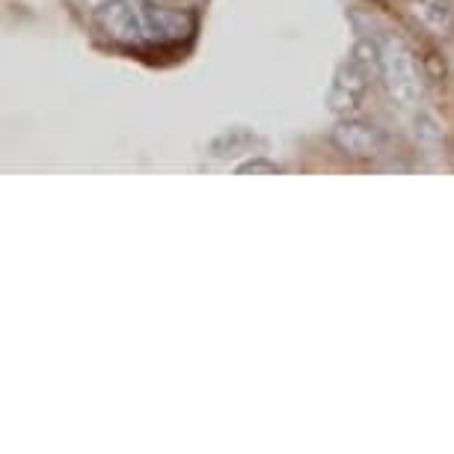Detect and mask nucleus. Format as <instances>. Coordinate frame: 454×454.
<instances>
[{
    "label": "nucleus",
    "mask_w": 454,
    "mask_h": 454,
    "mask_svg": "<svg viewBox=\"0 0 454 454\" xmlns=\"http://www.w3.org/2000/svg\"><path fill=\"white\" fill-rule=\"evenodd\" d=\"M380 83L392 105L410 110L422 101V72H419L416 54L398 36L380 39V66H377Z\"/></svg>",
    "instance_id": "1"
},
{
    "label": "nucleus",
    "mask_w": 454,
    "mask_h": 454,
    "mask_svg": "<svg viewBox=\"0 0 454 454\" xmlns=\"http://www.w3.org/2000/svg\"><path fill=\"white\" fill-rule=\"evenodd\" d=\"M96 21L114 42H137L145 33L140 10H134L128 0H105L96 10Z\"/></svg>",
    "instance_id": "4"
},
{
    "label": "nucleus",
    "mask_w": 454,
    "mask_h": 454,
    "mask_svg": "<svg viewBox=\"0 0 454 454\" xmlns=\"http://www.w3.org/2000/svg\"><path fill=\"white\" fill-rule=\"evenodd\" d=\"M167 4H184V0H167Z\"/></svg>",
    "instance_id": "7"
},
{
    "label": "nucleus",
    "mask_w": 454,
    "mask_h": 454,
    "mask_svg": "<svg viewBox=\"0 0 454 454\" xmlns=\"http://www.w3.org/2000/svg\"><path fill=\"white\" fill-rule=\"evenodd\" d=\"M368 72L365 66H359L354 57L345 59L336 74H333V83L327 90V107L333 116H356V110L363 107L365 92H368Z\"/></svg>",
    "instance_id": "3"
},
{
    "label": "nucleus",
    "mask_w": 454,
    "mask_h": 454,
    "mask_svg": "<svg viewBox=\"0 0 454 454\" xmlns=\"http://www.w3.org/2000/svg\"><path fill=\"white\" fill-rule=\"evenodd\" d=\"M330 140L350 160H377L387 152V134L359 116H339L330 131Z\"/></svg>",
    "instance_id": "2"
},
{
    "label": "nucleus",
    "mask_w": 454,
    "mask_h": 454,
    "mask_svg": "<svg viewBox=\"0 0 454 454\" xmlns=\"http://www.w3.org/2000/svg\"><path fill=\"white\" fill-rule=\"evenodd\" d=\"M416 24L427 30L431 36H451L454 33V4L451 0H413L410 4Z\"/></svg>",
    "instance_id": "5"
},
{
    "label": "nucleus",
    "mask_w": 454,
    "mask_h": 454,
    "mask_svg": "<svg viewBox=\"0 0 454 454\" xmlns=\"http://www.w3.org/2000/svg\"><path fill=\"white\" fill-rule=\"evenodd\" d=\"M255 169H268V173H277L279 167L264 164V160H253V164H244V167H241V173H255Z\"/></svg>",
    "instance_id": "6"
}]
</instances>
